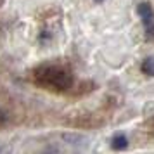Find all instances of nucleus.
Instances as JSON below:
<instances>
[{"mask_svg":"<svg viewBox=\"0 0 154 154\" xmlns=\"http://www.w3.org/2000/svg\"><path fill=\"white\" fill-rule=\"evenodd\" d=\"M35 82L45 88L63 92L73 85V76L57 66H43L35 71Z\"/></svg>","mask_w":154,"mask_h":154,"instance_id":"nucleus-1","label":"nucleus"},{"mask_svg":"<svg viewBox=\"0 0 154 154\" xmlns=\"http://www.w3.org/2000/svg\"><path fill=\"white\" fill-rule=\"evenodd\" d=\"M137 11H139V16L142 17V23L146 26L147 38H154V11H152V7L147 2H142Z\"/></svg>","mask_w":154,"mask_h":154,"instance_id":"nucleus-2","label":"nucleus"},{"mask_svg":"<svg viewBox=\"0 0 154 154\" xmlns=\"http://www.w3.org/2000/svg\"><path fill=\"white\" fill-rule=\"evenodd\" d=\"M142 71L146 73V75H149V76H154V57H147L146 61L142 63Z\"/></svg>","mask_w":154,"mask_h":154,"instance_id":"nucleus-3","label":"nucleus"},{"mask_svg":"<svg viewBox=\"0 0 154 154\" xmlns=\"http://www.w3.org/2000/svg\"><path fill=\"white\" fill-rule=\"evenodd\" d=\"M111 144H112V147H114V149H125V147L128 146L125 135H116V137H112Z\"/></svg>","mask_w":154,"mask_h":154,"instance_id":"nucleus-4","label":"nucleus"},{"mask_svg":"<svg viewBox=\"0 0 154 154\" xmlns=\"http://www.w3.org/2000/svg\"><path fill=\"white\" fill-rule=\"evenodd\" d=\"M2 123H5V114L0 111V125H2Z\"/></svg>","mask_w":154,"mask_h":154,"instance_id":"nucleus-5","label":"nucleus"},{"mask_svg":"<svg viewBox=\"0 0 154 154\" xmlns=\"http://www.w3.org/2000/svg\"><path fill=\"white\" fill-rule=\"evenodd\" d=\"M95 2H104V0H95Z\"/></svg>","mask_w":154,"mask_h":154,"instance_id":"nucleus-6","label":"nucleus"}]
</instances>
